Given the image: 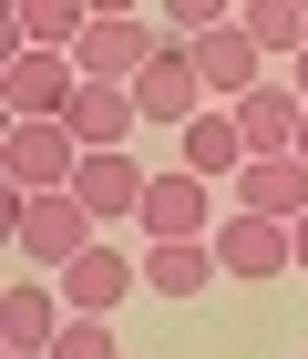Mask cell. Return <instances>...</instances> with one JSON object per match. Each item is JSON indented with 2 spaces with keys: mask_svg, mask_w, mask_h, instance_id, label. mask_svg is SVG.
Listing matches in <instances>:
<instances>
[{
  "mask_svg": "<svg viewBox=\"0 0 308 359\" xmlns=\"http://www.w3.org/2000/svg\"><path fill=\"white\" fill-rule=\"evenodd\" d=\"M11 236H21V257L31 267H83L93 247H103V226H93V205L83 195H11Z\"/></svg>",
  "mask_w": 308,
  "mask_h": 359,
  "instance_id": "6da1fadb",
  "label": "cell"
},
{
  "mask_svg": "<svg viewBox=\"0 0 308 359\" xmlns=\"http://www.w3.org/2000/svg\"><path fill=\"white\" fill-rule=\"evenodd\" d=\"M154 52H165V21H154V11H93V31H83V52H72V72H83V83L134 93Z\"/></svg>",
  "mask_w": 308,
  "mask_h": 359,
  "instance_id": "7a4b0ae2",
  "label": "cell"
},
{
  "mask_svg": "<svg viewBox=\"0 0 308 359\" xmlns=\"http://www.w3.org/2000/svg\"><path fill=\"white\" fill-rule=\"evenodd\" d=\"M216 185H206V175H154V195H144V216H134V236L144 247H206V236H216Z\"/></svg>",
  "mask_w": 308,
  "mask_h": 359,
  "instance_id": "3957f363",
  "label": "cell"
},
{
  "mask_svg": "<svg viewBox=\"0 0 308 359\" xmlns=\"http://www.w3.org/2000/svg\"><path fill=\"white\" fill-rule=\"evenodd\" d=\"M0 165H11V195H72L83 144H72V123H11L0 134Z\"/></svg>",
  "mask_w": 308,
  "mask_h": 359,
  "instance_id": "277c9868",
  "label": "cell"
},
{
  "mask_svg": "<svg viewBox=\"0 0 308 359\" xmlns=\"http://www.w3.org/2000/svg\"><path fill=\"white\" fill-rule=\"evenodd\" d=\"M72 93H83L72 52H11V72H0L11 123H62V113H72Z\"/></svg>",
  "mask_w": 308,
  "mask_h": 359,
  "instance_id": "5b68a950",
  "label": "cell"
},
{
  "mask_svg": "<svg viewBox=\"0 0 308 359\" xmlns=\"http://www.w3.org/2000/svg\"><path fill=\"white\" fill-rule=\"evenodd\" d=\"M134 113H144V123H175V134H185V123L206 113V72H196V52H185V41H165V52L144 62Z\"/></svg>",
  "mask_w": 308,
  "mask_h": 359,
  "instance_id": "8992f818",
  "label": "cell"
},
{
  "mask_svg": "<svg viewBox=\"0 0 308 359\" xmlns=\"http://www.w3.org/2000/svg\"><path fill=\"white\" fill-rule=\"evenodd\" d=\"M196 72H206V103H226V113H236L257 83H267V52L247 41V21H216V31L196 41Z\"/></svg>",
  "mask_w": 308,
  "mask_h": 359,
  "instance_id": "52a82bcc",
  "label": "cell"
},
{
  "mask_svg": "<svg viewBox=\"0 0 308 359\" xmlns=\"http://www.w3.org/2000/svg\"><path fill=\"white\" fill-rule=\"evenodd\" d=\"M298 123H308V103H298V83H267L236 103V134H247V165H278V154H298Z\"/></svg>",
  "mask_w": 308,
  "mask_h": 359,
  "instance_id": "ba28073f",
  "label": "cell"
},
{
  "mask_svg": "<svg viewBox=\"0 0 308 359\" xmlns=\"http://www.w3.org/2000/svg\"><path fill=\"white\" fill-rule=\"evenodd\" d=\"M123 287H144V247H93L83 267H62V308L72 318H113Z\"/></svg>",
  "mask_w": 308,
  "mask_h": 359,
  "instance_id": "9c48e42d",
  "label": "cell"
},
{
  "mask_svg": "<svg viewBox=\"0 0 308 359\" xmlns=\"http://www.w3.org/2000/svg\"><path fill=\"white\" fill-rule=\"evenodd\" d=\"M72 195L93 205V226H113V216L134 226V216H144V195H154V175H144V165H134V144H123V154H83Z\"/></svg>",
  "mask_w": 308,
  "mask_h": 359,
  "instance_id": "30bf717a",
  "label": "cell"
},
{
  "mask_svg": "<svg viewBox=\"0 0 308 359\" xmlns=\"http://www.w3.org/2000/svg\"><path fill=\"white\" fill-rule=\"evenodd\" d=\"M175 165H185V175H206V185H236V175H247V134H236V113H226V103H206L196 123L175 134Z\"/></svg>",
  "mask_w": 308,
  "mask_h": 359,
  "instance_id": "8fae6325",
  "label": "cell"
},
{
  "mask_svg": "<svg viewBox=\"0 0 308 359\" xmlns=\"http://www.w3.org/2000/svg\"><path fill=\"white\" fill-rule=\"evenodd\" d=\"M216 267H226V277H288V267H298V247H288V226L236 216V205H226V226H216Z\"/></svg>",
  "mask_w": 308,
  "mask_h": 359,
  "instance_id": "7c38bea8",
  "label": "cell"
},
{
  "mask_svg": "<svg viewBox=\"0 0 308 359\" xmlns=\"http://www.w3.org/2000/svg\"><path fill=\"white\" fill-rule=\"evenodd\" d=\"M62 329H72V308H62L52 287H41V277L0 298V349H21V359H52V339H62Z\"/></svg>",
  "mask_w": 308,
  "mask_h": 359,
  "instance_id": "4fadbf2b",
  "label": "cell"
},
{
  "mask_svg": "<svg viewBox=\"0 0 308 359\" xmlns=\"http://www.w3.org/2000/svg\"><path fill=\"white\" fill-rule=\"evenodd\" d=\"M62 123H72V144H83V154H123L144 113H134V93H113V83H83Z\"/></svg>",
  "mask_w": 308,
  "mask_h": 359,
  "instance_id": "5bb4252c",
  "label": "cell"
},
{
  "mask_svg": "<svg viewBox=\"0 0 308 359\" xmlns=\"http://www.w3.org/2000/svg\"><path fill=\"white\" fill-rule=\"evenodd\" d=\"M236 216L298 226V216H308V165H298V154H278V165H247V175H236Z\"/></svg>",
  "mask_w": 308,
  "mask_h": 359,
  "instance_id": "9a60e30c",
  "label": "cell"
},
{
  "mask_svg": "<svg viewBox=\"0 0 308 359\" xmlns=\"http://www.w3.org/2000/svg\"><path fill=\"white\" fill-rule=\"evenodd\" d=\"M93 11L83 0H31V11H11V52H83Z\"/></svg>",
  "mask_w": 308,
  "mask_h": 359,
  "instance_id": "2e32d148",
  "label": "cell"
},
{
  "mask_svg": "<svg viewBox=\"0 0 308 359\" xmlns=\"http://www.w3.org/2000/svg\"><path fill=\"white\" fill-rule=\"evenodd\" d=\"M216 236H206V247H144V287H154V298H206V287H216Z\"/></svg>",
  "mask_w": 308,
  "mask_h": 359,
  "instance_id": "e0dca14e",
  "label": "cell"
},
{
  "mask_svg": "<svg viewBox=\"0 0 308 359\" xmlns=\"http://www.w3.org/2000/svg\"><path fill=\"white\" fill-rule=\"evenodd\" d=\"M236 21H247V41L267 62H298L308 52V0H236Z\"/></svg>",
  "mask_w": 308,
  "mask_h": 359,
  "instance_id": "ac0fdd59",
  "label": "cell"
},
{
  "mask_svg": "<svg viewBox=\"0 0 308 359\" xmlns=\"http://www.w3.org/2000/svg\"><path fill=\"white\" fill-rule=\"evenodd\" d=\"M52 359H123L113 349V318H72V329L52 339Z\"/></svg>",
  "mask_w": 308,
  "mask_h": 359,
  "instance_id": "d6986e66",
  "label": "cell"
},
{
  "mask_svg": "<svg viewBox=\"0 0 308 359\" xmlns=\"http://www.w3.org/2000/svg\"><path fill=\"white\" fill-rule=\"evenodd\" d=\"M288 83H298V103H308V52H298V62H288Z\"/></svg>",
  "mask_w": 308,
  "mask_h": 359,
  "instance_id": "ffe728a7",
  "label": "cell"
},
{
  "mask_svg": "<svg viewBox=\"0 0 308 359\" xmlns=\"http://www.w3.org/2000/svg\"><path fill=\"white\" fill-rule=\"evenodd\" d=\"M288 247H298V267H308V216H298V226H288Z\"/></svg>",
  "mask_w": 308,
  "mask_h": 359,
  "instance_id": "44dd1931",
  "label": "cell"
},
{
  "mask_svg": "<svg viewBox=\"0 0 308 359\" xmlns=\"http://www.w3.org/2000/svg\"><path fill=\"white\" fill-rule=\"evenodd\" d=\"M298 165H308V123H298Z\"/></svg>",
  "mask_w": 308,
  "mask_h": 359,
  "instance_id": "7402d4cb",
  "label": "cell"
}]
</instances>
